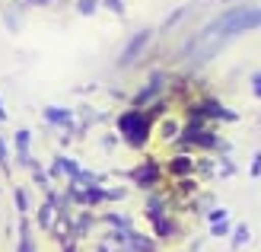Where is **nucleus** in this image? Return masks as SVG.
<instances>
[{"instance_id":"18","label":"nucleus","mask_w":261,"mask_h":252,"mask_svg":"<svg viewBox=\"0 0 261 252\" xmlns=\"http://www.w3.org/2000/svg\"><path fill=\"white\" fill-rule=\"evenodd\" d=\"M261 176V153H255V160H252V179Z\"/></svg>"},{"instance_id":"5","label":"nucleus","mask_w":261,"mask_h":252,"mask_svg":"<svg viewBox=\"0 0 261 252\" xmlns=\"http://www.w3.org/2000/svg\"><path fill=\"white\" fill-rule=\"evenodd\" d=\"M156 176H160L156 163H143V166H137V169H134V179H137L140 185H153V182H156Z\"/></svg>"},{"instance_id":"15","label":"nucleus","mask_w":261,"mask_h":252,"mask_svg":"<svg viewBox=\"0 0 261 252\" xmlns=\"http://www.w3.org/2000/svg\"><path fill=\"white\" fill-rule=\"evenodd\" d=\"M211 233H214V236H226V233H229V223H223V220H217L214 227H211Z\"/></svg>"},{"instance_id":"3","label":"nucleus","mask_w":261,"mask_h":252,"mask_svg":"<svg viewBox=\"0 0 261 252\" xmlns=\"http://www.w3.org/2000/svg\"><path fill=\"white\" fill-rule=\"evenodd\" d=\"M150 35H153L150 29H143V32H137L134 38H130V42H127V48L121 51V58H118V64H121V67H130V64L137 61V55H140V51L150 45Z\"/></svg>"},{"instance_id":"4","label":"nucleus","mask_w":261,"mask_h":252,"mask_svg":"<svg viewBox=\"0 0 261 252\" xmlns=\"http://www.w3.org/2000/svg\"><path fill=\"white\" fill-rule=\"evenodd\" d=\"M45 122H51V125H70V122H73V112L51 105V109H45Z\"/></svg>"},{"instance_id":"2","label":"nucleus","mask_w":261,"mask_h":252,"mask_svg":"<svg viewBox=\"0 0 261 252\" xmlns=\"http://www.w3.org/2000/svg\"><path fill=\"white\" fill-rule=\"evenodd\" d=\"M118 131L127 138V144H134V147H140L143 141L150 138V118L143 115V112H124L121 118H118Z\"/></svg>"},{"instance_id":"17","label":"nucleus","mask_w":261,"mask_h":252,"mask_svg":"<svg viewBox=\"0 0 261 252\" xmlns=\"http://www.w3.org/2000/svg\"><path fill=\"white\" fill-rule=\"evenodd\" d=\"M0 166H10V156H7V144H4V138H0Z\"/></svg>"},{"instance_id":"16","label":"nucleus","mask_w":261,"mask_h":252,"mask_svg":"<svg viewBox=\"0 0 261 252\" xmlns=\"http://www.w3.org/2000/svg\"><path fill=\"white\" fill-rule=\"evenodd\" d=\"M16 204H19V211H22V214L29 211V198H25V192H22V189H16Z\"/></svg>"},{"instance_id":"12","label":"nucleus","mask_w":261,"mask_h":252,"mask_svg":"<svg viewBox=\"0 0 261 252\" xmlns=\"http://www.w3.org/2000/svg\"><path fill=\"white\" fill-rule=\"evenodd\" d=\"M19 233H22V240H19V252H32V240H29V230H25V223L19 227Z\"/></svg>"},{"instance_id":"13","label":"nucleus","mask_w":261,"mask_h":252,"mask_svg":"<svg viewBox=\"0 0 261 252\" xmlns=\"http://www.w3.org/2000/svg\"><path fill=\"white\" fill-rule=\"evenodd\" d=\"M96 7H99V0H80V13H83V16L96 13Z\"/></svg>"},{"instance_id":"11","label":"nucleus","mask_w":261,"mask_h":252,"mask_svg":"<svg viewBox=\"0 0 261 252\" xmlns=\"http://www.w3.org/2000/svg\"><path fill=\"white\" fill-rule=\"evenodd\" d=\"M38 220H42V227H51V220H55V208L45 204V208H42V214H38Z\"/></svg>"},{"instance_id":"21","label":"nucleus","mask_w":261,"mask_h":252,"mask_svg":"<svg viewBox=\"0 0 261 252\" xmlns=\"http://www.w3.org/2000/svg\"><path fill=\"white\" fill-rule=\"evenodd\" d=\"M0 122H7V112H4V105H0Z\"/></svg>"},{"instance_id":"8","label":"nucleus","mask_w":261,"mask_h":252,"mask_svg":"<svg viewBox=\"0 0 261 252\" xmlns=\"http://www.w3.org/2000/svg\"><path fill=\"white\" fill-rule=\"evenodd\" d=\"M127 246H130V252H153V243H147V236H137V233H130L127 236Z\"/></svg>"},{"instance_id":"20","label":"nucleus","mask_w":261,"mask_h":252,"mask_svg":"<svg viewBox=\"0 0 261 252\" xmlns=\"http://www.w3.org/2000/svg\"><path fill=\"white\" fill-rule=\"evenodd\" d=\"M106 4H109V7H112L115 13H121V0H106Z\"/></svg>"},{"instance_id":"14","label":"nucleus","mask_w":261,"mask_h":252,"mask_svg":"<svg viewBox=\"0 0 261 252\" xmlns=\"http://www.w3.org/2000/svg\"><path fill=\"white\" fill-rule=\"evenodd\" d=\"M226 214H229L226 208H214V211H211L207 217H211V223H217V220H226Z\"/></svg>"},{"instance_id":"1","label":"nucleus","mask_w":261,"mask_h":252,"mask_svg":"<svg viewBox=\"0 0 261 252\" xmlns=\"http://www.w3.org/2000/svg\"><path fill=\"white\" fill-rule=\"evenodd\" d=\"M261 26V7H236V10H226L223 16H217L207 29L201 32V42L204 38H232L239 32H249Z\"/></svg>"},{"instance_id":"6","label":"nucleus","mask_w":261,"mask_h":252,"mask_svg":"<svg viewBox=\"0 0 261 252\" xmlns=\"http://www.w3.org/2000/svg\"><path fill=\"white\" fill-rule=\"evenodd\" d=\"M29 141H32L29 131H16V153H19V160H22L25 166H32V163H29Z\"/></svg>"},{"instance_id":"9","label":"nucleus","mask_w":261,"mask_h":252,"mask_svg":"<svg viewBox=\"0 0 261 252\" xmlns=\"http://www.w3.org/2000/svg\"><path fill=\"white\" fill-rule=\"evenodd\" d=\"M169 169H172V172H178V176H185V172H191V169H194V163H191V156H175Z\"/></svg>"},{"instance_id":"7","label":"nucleus","mask_w":261,"mask_h":252,"mask_svg":"<svg viewBox=\"0 0 261 252\" xmlns=\"http://www.w3.org/2000/svg\"><path fill=\"white\" fill-rule=\"evenodd\" d=\"M61 172L73 179L80 169H76V163H73V160H67V156H58V160H55V176H61Z\"/></svg>"},{"instance_id":"19","label":"nucleus","mask_w":261,"mask_h":252,"mask_svg":"<svg viewBox=\"0 0 261 252\" xmlns=\"http://www.w3.org/2000/svg\"><path fill=\"white\" fill-rule=\"evenodd\" d=\"M252 89H255V96L261 99V74H252Z\"/></svg>"},{"instance_id":"10","label":"nucleus","mask_w":261,"mask_h":252,"mask_svg":"<svg viewBox=\"0 0 261 252\" xmlns=\"http://www.w3.org/2000/svg\"><path fill=\"white\" fill-rule=\"evenodd\" d=\"M245 243H249V227L242 223V227H236V233H232V246H245Z\"/></svg>"}]
</instances>
